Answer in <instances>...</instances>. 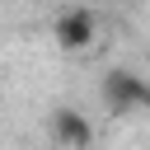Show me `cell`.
<instances>
[{
    "mask_svg": "<svg viewBox=\"0 0 150 150\" xmlns=\"http://www.w3.org/2000/svg\"><path fill=\"white\" fill-rule=\"evenodd\" d=\"M56 42H61L66 52L89 47V42H94V14H89V9H66V14L56 19Z\"/></svg>",
    "mask_w": 150,
    "mask_h": 150,
    "instance_id": "6da1fadb",
    "label": "cell"
},
{
    "mask_svg": "<svg viewBox=\"0 0 150 150\" xmlns=\"http://www.w3.org/2000/svg\"><path fill=\"white\" fill-rule=\"evenodd\" d=\"M103 98L112 103V112H127V108H141L150 94H145V84H141L131 70H117V75L103 84Z\"/></svg>",
    "mask_w": 150,
    "mask_h": 150,
    "instance_id": "7a4b0ae2",
    "label": "cell"
},
{
    "mask_svg": "<svg viewBox=\"0 0 150 150\" xmlns=\"http://www.w3.org/2000/svg\"><path fill=\"white\" fill-rule=\"evenodd\" d=\"M52 131H56V145H66V150H84V145L94 141L89 122H84L80 112H70V108H61V112L52 117Z\"/></svg>",
    "mask_w": 150,
    "mask_h": 150,
    "instance_id": "3957f363",
    "label": "cell"
}]
</instances>
